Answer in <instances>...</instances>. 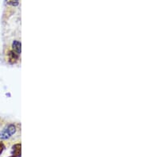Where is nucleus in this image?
Returning <instances> with one entry per match:
<instances>
[{
    "instance_id": "f257e3e1",
    "label": "nucleus",
    "mask_w": 143,
    "mask_h": 157,
    "mask_svg": "<svg viewBox=\"0 0 143 157\" xmlns=\"http://www.w3.org/2000/svg\"><path fill=\"white\" fill-rule=\"evenodd\" d=\"M16 126L14 124H10L6 125L2 130L0 131V139L1 140H7L14 135L16 133Z\"/></svg>"
},
{
    "instance_id": "f03ea898",
    "label": "nucleus",
    "mask_w": 143,
    "mask_h": 157,
    "mask_svg": "<svg viewBox=\"0 0 143 157\" xmlns=\"http://www.w3.org/2000/svg\"><path fill=\"white\" fill-rule=\"evenodd\" d=\"M22 156V145L17 143L11 148V155L9 157H21Z\"/></svg>"
},
{
    "instance_id": "7ed1b4c3",
    "label": "nucleus",
    "mask_w": 143,
    "mask_h": 157,
    "mask_svg": "<svg viewBox=\"0 0 143 157\" xmlns=\"http://www.w3.org/2000/svg\"><path fill=\"white\" fill-rule=\"evenodd\" d=\"M11 47V51H13L14 53L20 56V54H21V43L18 41H14L13 43H12Z\"/></svg>"
},
{
    "instance_id": "20e7f679",
    "label": "nucleus",
    "mask_w": 143,
    "mask_h": 157,
    "mask_svg": "<svg viewBox=\"0 0 143 157\" xmlns=\"http://www.w3.org/2000/svg\"><path fill=\"white\" fill-rule=\"evenodd\" d=\"M6 3L10 6H16L18 4V0H6Z\"/></svg>"
},
{
    "instance_id": "39448f33",
    "label": "nucleus",
    "mask_w": 143,
    "mask_h": 157,
    "mask_svg": "<svg viewBox=\"0 0 143 157\" xmlns=\"http://www.w3.org/2000/svg\"><path fill=\"white\" fill-rule=\"evenodd\" d=\"M5 148H6L5 145H4L2 142H0V155H2V152H3L4 150H5Z\"/></svg>"
}]
</instances>
